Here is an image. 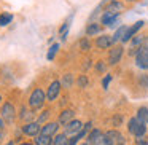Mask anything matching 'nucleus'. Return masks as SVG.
Instances as JSON below:
<instances>
[{
  "mask_svg": "<svg viewBox=\"0 0 148 145\" xmlns=\"http://www.w3.org/2000/svg\"><path fill=\"white\" fill-rule=\"evenodd\" d=\"M127 129H129V132H131L132 135H135V137H145V134H147V124H143L142 121H138L137 116L129 120Z\"/></svg>",
  "mask_w": 148,
  "mask_h": 145,
  "instance_id": "1",
  "label": "nucleus"
},
{
  "mask_svg": "<svg viewBox=\"0 0 148 145\" xmlns=\"http://www.w3.org/2000/svg\"><path fill=\"white\" fill-rule=\"evenodd\" d=\"M45 100H46V94L43 93L40 88H37V89L32 91V94H30V97H29V105L32 107V109L38 110V109L43 107Z\"/></svg>",
  "mask_w": 148,
  "mask_h": 145,
  "instance_id": "2",
  "label": "nucleus"
},
{
  "mask_svg": "<svg viewBox=\"0 0 148 145\" xmlns=\"http://www.w3.org/2000/svg\"><path fill=\"white\" fill-rule=\"evenodd\" d=\"M2 118L7 123H13L14 118H16V109L11 102H5L3 107H2Z\"/></svg>",
  "mask_w": 148,
  "mask_h": 145,
  "instance_id": "3",
  "label": "nucleus"
},
{
  "mask_svg": "<svg viewBox=\"0 0 148 145\" xmlns=\"http://www.w3.org/2000/svg\"><path fill=\"white\" fill-rule=\"evenodd\" d=\"M143 40H145V35H135L134 38L131 40V45H129V54L137 56L138 51L143 48Z\"/></svg>",
  "mask_w": 148,
  "mask_h": 145,
  "instance_id": "4",
  "label": "nucleus"
},
{
  "mask_svg": "<svg viewBox=\"0 0 148 145\" xmlns=\"http://www.w3.org/2000/svg\"><path fill=\"white\" fill-rule=\"evenodd\" d=\"M123 51H124V48H123L121 45H115L112 49H110V54H108V62L112 65L118 64L119 61H121V56H123Z\"/></svg>",
  "mask_w": 148,
  "mask_h": 145,
  "instance_id": "5",
  "label": "nucleus"
},
{
  "mask_svg": "<svg viewBox=\"0 0 148 145\" xmlns=\"http://www.w3.org/2000/svg\"><path fill=\"white\" fill-rule=\"evenodd\" d=\"M135 65L142 70H148V51L142 48L138 54L135 56Z\"/></svg>",
  "mask_w": 148,
  "mask_h": 145,
  "instance_id": "6",
  "label": "nucleus"
},
{
  "mask_svg": "<svg viewBox=\"0 0 148 145\" xmlns=\"http://www.w3.org/2000/svg\"><path fill=\"white\" fill-rule=\"evenodd\" d=\"M23 132L26 135H38L40 132H42V126L38 124L37 121H32V123H26V124L23 126Z\"/></svg>",
  "mask_w": 148,
  "mask_h": 145,
  "instance_id": "7",
  "label": "nucleus"
},
{
  "mask_svg": "<svg viewBox=\"0 0 148 145\" xmlns=\"http://www.w3.org/2000/svg\"><path fill=\"white\" fill-rule=\"evenodd\" d=\"M58 129H59V123L58 121H51V123H46L45 126H42V132H40V134L48 135V137H56Z\"/></svg>",
  "mask_w": 148,
  "mask_h": 145,
  "instance_id": "8",
  "label": "nucleus"
},
{
  "mask_svg": "<svg viewBox=\"0 0 148 145\" xmlns=\"http://www.w3.org/2000/svg\"><path fill=\"white\" fill-rule=\"evenodd\" d=\"M83 126L84 124L80 121V120H72L69 124H65V132H64V134H75V135H77L78 132L83 129Z\"/></svg>",
  "mask_w": 148,
  "mask_h": 145,
  "instance_id": "9",
  "label": "nucleus"
},
{
  "mask_svg": "<svg viewBox=\"0 0 148 145\" xmlns=\"http://www.w3.org/2000/svg\"><path fill=\"white\" fill-rule=\"evenodd\" d=\"M143 24H145L143 21H137V23H135L132 27H129V30L126 32L124 38H123V43H127L129 40H132V38H134V37H135V34H137L138 30H140L142 27H143Z\"/></svg>",
  "mask_w": 148,
  "mask_h": 145,
  "instance_id": "10",
  "label": "nucleus"
},
{
  "mask_svg": "<svg viewBox=\"0 0 148 145\" xmlns=\"http://www.w3.org/2000/svg\"><path fill=\"white\" fill-rule=\"evenodd\" d=\"M59 91H61V83L59 81H53L48 86V93H46V99L48 100H54L59 96Z\"/></svg>",
  "mask_w": 148,
  "mask_h": 145,
  "instance_id": "11",
  "label": "nucleus"
},
{
  "mask_svg": "<svg viewBox=\"0 0 148 145\" xmlns=\"http://www.w3.org/2000/svg\"><path fill=\"white\" fill-rule=\"evenodd\" d=\"M96 45H97V48H100V49L110 48V46L113 45V37L112 35H100V37H97Z\"/></svg>",
  "mask_w": 148,
  "mask_h": 145,
  "instance_id": "12",
  "label": "nucleus"
},
{
  "mask_svg": "<svg viewBox=\"0 0 148 145\" xmlns=\"http://www.w3.org/2000/svg\"><path fill=\"white\" fill-rule=\"evenodd\" d=\"M123 8H124V7H123L121 2H118V0H112V2L108 3V7H107L105 11H107V13H112L113 16H118V14L123 11Z\"/></svg>",
  "mask_w": 148,
  "mask_h": 145,
  "instance_id": "13",
  "label": "nucleus"
},
{
  "mask_svg": "<svg viewBox=\"0 0 148 145\" xmlns=\"http://www.w3.org/2000/svg\"><path fill=\"white\" fill-rule=\"evenodd\" d=\"M105 134L108 135V139L112 140L113 145H118V144L123 145V144H124V139H123V135L119 134L118 131H115V129H112V131H107Z\"/></svg>",
  "mask_w": 148,
  "mask_h": 145,
  "instance_id": "14",
  "label": "nucleus"
},
{
  "mask_svg": "<svg viewBox=\"0 0 148 145\" xmlns=\"http://www.w3.org/2000/svg\"><path fill=\"white\" fill-rule=\"evenodd\" d=\"M73 110H62L61 112V115H59V124H69V123L72 121V120H73Z\"/></svg>",
  "mask_w": 148,
  "mask_h": 145,
  "instance_id": "15",
  "label": "nucleus"
},
{
  "mask_svg": "<svg viewBox=\"0 0 148 145\" xmlns=\"http://www.w3.org/2000/svg\"><path fill=\"white\" fill-rule=\"evenodd\" d=\"M116 21H118V16H113L112 13H103L102 14V24L103 26H108V27H113L116 24Z\"/></svg>",
  "mask_w": 148,
  "mask_h": 145,
  "instance_id": "16",
  "label": "nucleus"
},
{
  "mask_svg": "<svg viewBox=\"0 0 148 145\" xmlns=\"http://www.w3.org/2000/svg\"><path fill=\"white\" fill-rule=\"evenodd\" d=\"M129 30V27H126V26H121V27H118L116 29V32L113 34V43H118V42H123V38H124V35H126V32Z\"/></svg>",
  "mask_w": 148,
  "mask_h": 145,
  "instance_id": "17",
  "label": "nucleus"
},
{
  "mask_svg": "<svg viewBox=\"0 0 148 145\" xmlns=\"http://www.w3.org/2000/svg\"><path fill=\"white\" fill-rule=\"evenodd\" d=\"M54 137H48V135H43V134H38L35 139V145H51Z\"/></svg>",
  "mask_w": 148,
  "mask_h": 145,
  "instance_id": "18",
  "label": "nucleus"
},
{
  "mask_svg": "<svg viewBox=\"0 0 148 145\" xmlns=\"http://www.w3.org/2000/svg\"><path fill=\"white\" fill-rule=\"evenodd\" d=\"M137 118L138 121H142L143 124H148V109L147 107H140L137 110Z\"/></svg>",
  "mask_w": 148,
  "mask_h": 145,
  "instance_id": "19",
  "label": "nucleus"
},
{
  "mask_svg": "<svg viewBox=\"0 0 148 145\" xmlns=\"http://www.w3.org/2000/svg\"><path fill=\"white\" fill-rule=\"evenodd\" d=\"M92 145H113V144H112V140L108 139V135H107L105 132H102V134L96 139V142H94Z\"/></svg>",
  "mask_w": 148,
  "mask_h": 145,
  "instance_id": "20",
  "label": "nucleus"
},
{
  "mask_svg": "<svg viewBox=\"0 0 148 145\" xmlns=\"http://www.w3.org/2000/svg\"><path fill=\"white\" fill-rule=\"evenodd\" d=\"M99 32H100V24L92 23V24H89V26L86 27V35H88V37H91V35H97Z\"/></svg>",
  "mask_w": 148,
  "mask_h": 145,
  "instance_id": "21",
  "label": "nucleus"
},
{
  "mask_svg": "<svg viewBox=\"0 0 148 145\" xmlns=\"http://www.w3.org/2000/svg\"><path fill=\"white\" fill-rule=\"evenodd\" d=\"M53 145H69V139L67 134H58L53 140Z\"/></svg>",
  "mask_w": 148,
  "mask_h": 145,
  "instance_id": "22",
  "label": "nucleus"
},
{
  "mask_svg": "<svg viewBox=\"0 0 148 145\" xmlns=\"http://www.w3.org/2000/svg\"><path fill=\"white\" fill-rule=\"evenodd\" d=\"M100 134H102V131H100V129H92V131H91L89 134H88V144L92 145L94 142H96V139L99 137Z\"/></svg>",
  "mask_w": 148,
  "mask_h": 145,
  "instance_id": "23",
  "label": "nucleus"
},
{
  "mask_svg": "<svg viewBox=\"0 0 148 145\" xmlns=\"http://www.w3.org/2000/svg\"><path fill=\"white\" fill-rule=\"evenodd\" d=\"M11 21H13V16H11L10 13L0 14V26H7V24H10Z\"/></svg>",
  "mask_w": 148,
  "mask_h": 145,
  "instance_id": "24",
  "label": "nucleus"
},
{
  "mask_svg": "<svg viewBox=\"0 0 148 145\" xmlns=\"http://www.w3.org/2000/svg\"><path fill=\"white\" fill-rule=\"evenodd\" d=\"M72 83H73V77H72V74H65L64 77H62V85H64V88H70Z\"/></svg>",
  "mask_w": 148,
  "mask_h": 145,
  "instance_id": "25",
  "label": "nucleus"
},
{
  "mask_svg": "<svg viewBox=\"0 0 148 145\" xmlns=\"http://www.w3.org/2000/svg\"><path fill=\"white\" fill-rule=\"evenodd\" d=\"M77 83H78V86H80V88H86L88 83H89V80H88L86 75H80L78 80H77Z\"/></svg>",
  "mask_w": 148,
  "mask_h": 145,
  "instance_id": "26",
  "label": "nucleus"
},
{
  "mask_svg": "<svg viewBox=\"0 0 148 145\" xmlns=\"http://www.w3.org/2000/svg\"><path fill=\"white\" fill-rule=\"evenodd\" d=\"M80 48L83 49V51H89V49H91L89 40H88V38H81V40H80Z\"/></svg>",
  "mask_w": 148,
  "mask_h": 145,
  "instance_id": "27",
  "label": "nucleus"
},
{
  "mask_svg": "<svg viewBox=\"0 0 148 145\" xmlns=\"http://www.w3.org/2000/svg\"><path fill=\"white\" fill-rule=\"evenodd\" d=\"M58 49H59V45H58V43H54V45L51 46V49H49V53H48V56H46V58H48L49 61H51V59H54V56H56V53H58Z\"/></svg>",
  "mask_w": 148,
  "mask_h": 145,
  "instance_id": "28",
  "label": "nucleus"
},
{
  "mask_svg": "<svg viewBox=\"0 0 148 145\" xmlns=\"http://www.w3.org/2000/svg\"><path fill=\"white\" fill-rule=\"evenodd\" d=\"M49 113H51V112H49V110H45V112H43V113H42V115H40V116H38V120H37V123H38V124H42V123H43V121H45V120H48V116H49Z\"/></svg>",
  "mask_w": 148,
  "mask_h": 145,
  "instance_id": "29",
  "label": "nucleus"
},
{
  "mask_svg": "<svg viewBox=\"0 0 148 145\" xmlns=\"http://www.w3.org/2000/svg\"><path fill=\"white\" fill-rule=\"evenodd\" d=\"M69 24H70V19L67 21V23L64 24V26L61 27V30H59V32H61V35H62V40L65 38V35H67V30H69Z\"/></svg>",
  "mask_w": 148,
  "mask_h": 145,
  "instance_id": "30",
  "label": "nucleus"
},
{
  "mask_svg": "<svg viewBox=\"0 0 148 145\" xmlns=\"http://www.w3.org/2000/svg\"><path fill=\"white\" fill-rule=\"evenodd\" d=\"M19 116H21V118H23V120H29V118H30V116H32V113H30V112H29V110H26V107H24V109H23V110H21V113H19Z\"/></svg>",
  "mask_w": 148,
  "mask_h": 145,
  "instance_id": "31",
  "label": "nucleus"
},
{
  "mask_svg": "<svg viewBox=\"0 0 148 145\" xmlns=\"http://www.w3.org/2000/svg\"><path fill=\"white\" fill-rule=\"evenodd\" d=\"M110 80H112V75H105V78L102 80V86L105 88V89L108 88V83H110Z\"/></svg>",
  "mask_w": 148,
  "mask_h": 145,
  "instance_id": "32",
  "label": "nucleus"
},
{
  "mask_svg": "<svg viewBox=\"0 0 148 145\" xmlns=\"http://www.w3.org/2000/svg\"><path fill=\"white\" fill-rule=\"evenodd\" d=\"M135 144L137 145H148V140L145 137H137L135 139Z\"/></svg>",
  "mask_w": 148,
  "mask_h": 145,
  "instance_id": "33",
  "label": "nucleus"
},
{
  "mask_svg": "<svg viewBox=\"0 0 148 145\" xmlns=\"http://www.w3.org/2000/svg\"><path fill=\"white\" fill-rule=\"evenodd\" d=\"M86 132H88V131H86V129H84V128H83V129H81V131H80V132H78V134H77V135H75V137H77V139H78V140H80V139H83V137H84V135H86Z\"/></svg>",
  "mask_w": 148,
  "mask_h": 145,
  "instance_id": "34",
  "label": "nucleus"
},
{
  "mask_svg": "<svg viewBox=\"0 0 148 145\" xmlns=\"http://www.w3.org/2000/svg\"><path fill=\"white\" fill-rule=\"evenodd\" d=\"M97 70H99V72H103V70H105V64H102V61L97 64Z\"/></svg>",
  "mask_w": 148,
  "mask_h": 145,
  "instance_id": "35",
  "label": "nucleus"
},
{
  "mask_svg": "<svg viewBox=\"0 0 148 145\" xmlns=\"http://www.w3.org/2000/svg\"><path fill=\"white\" fill-rule=\"evenodd\" d=\"M77 142H78V139L75 137V135L72 139H69V145H77Z\"/></svg>",
  "mask_w": 148,
  "mask_h": 145,
  "instance_id": "36",
  "label": "nucleus"
},
{
  "mask_svg": "<svg viewBox=\"0 0 148 145\" xmlns=\"http://www.w3.org/2000/svg\"><path fill=\"white\" fill-rule=\"evenodd\" d=\"M143 49L148 51V35H145V40H143Z\"/></svg>",
  "mask_w": 148,
  "mask_h": 145,
  "instance_id": "37",
  "label": "nucleus"
},
{
  "mask_svg": "<svg viewBox=\"0 0 148 145\" xmlns=\"http://www.w3.org/2000/svg\"><path fill=\"white\" fill-rule=\"evenodd\" d=\"M83 128H84V129H86V131H89V129H91V128H92V123H91V121H89V123H86V124H84V126H83Z\"/></svg>",
  "mask_w": 148,
  "mask_h": 145,
  "instance_id": "38",
  "label": "nucleus"
},
{
  "mask_svg": "<svg viewBox=\"0 0 148 145\" xmlns=\"http://www.w3.org/2000/svg\"><path fill=\"white\" fill-rule=\"evenodd\" d=\"M3 128H5V120L0 116V129H3Z\"/></svg>",
  "mask_w": 148,
  "mask_h": 145,
  "instance_id": "39",
  "label": "nucleus"
},
{
  "mask_svg": "<svg viewBox=\"0 0 148 145\" xmlns=\"http://www.w3.org/2000/svg\"><path fill=\"white\" fill-rule=\"evenodd\" d=\"M19 145H35V144H29V142H23V144H19Z\"/></svg>",
  "mask_w": 148,
  "mask_h": 145,
  "instance_id": "40",
  "label": "nucleus"
},
{
  "mask_svg": "<svg viewBox=\"0 0 148 145\" xmlns=\"http://www.w3.org/2000/svg\"><path fill=\"white\" fill-rule=\"evenodd\" d=\"M5 145H14V144H13V142H8V144H5Z\"/></svg>",
  "mask_w": 148,
  "mask_h": 145,
  "instance_id": "41",
  "label": "nucleus"
},
{
  "mask_svg": "<svg viewBox=\"0 0 148 145\" xmlns=\"http://www.w3.org/2000/svg\"><path fill=\"white\" fill-rule=\"evenodd\" d=\"M2 137H3V134H2V132H0V140H2Z\"/></svg>",
  "mask_w": 148,
  "mask_h": 145,
  "instance_id": "42",
  "label": "nucleus"
},
{
  "mask_svg": "<svg viewBox=\"0 0 148 145\" xmlns=\"http://www.w3.org/2000/svg\"><path fill=\"white\" fill-rule=\"evenodd\" d=\"M81 145H89V144H88V142H84V144H81Z\"/></svg>",
  "mask_w": 148,
  "mask_h": 145,
  "instance_id": "43",
  "label": "nucleus"
},
{
  "mask_svg": "<svg viewBox=\"0 0 148 145\" xmlns=\"http://www.w3.org/2000/svg\"><path fill=\"white\" fill-rule=\"evenodd\" d=\"M127 2H135V0H127Z\"/></svg>",
  "mask_w": 148,
  "mask_h": 145,
  "instance_id": "44",
  "label": "nucleus"
},
{
  "mask_svg": "<svg viewBox=\"0 0 148 145\" xmlns=\"http://www.w3.org/2000/svg\"><path fill=\"white\" fill-rule=\"evenodd\" d=\"M0 102H2V96H0Z\"/></svg>",
  "mask_w": 148,
  "mask_h": 145,
  "instance_id": "45",
  "label": "nucleus"
}]
</instances>
